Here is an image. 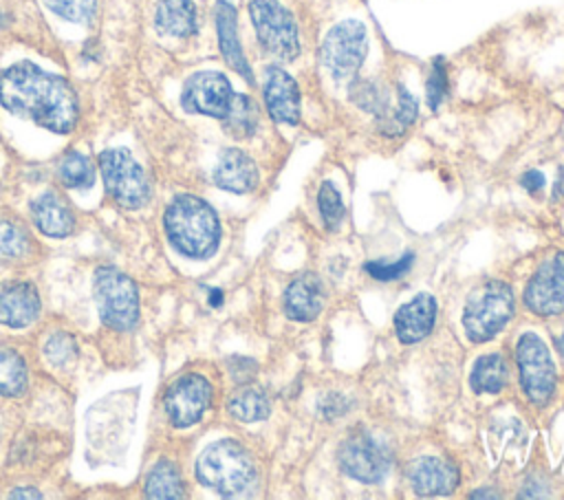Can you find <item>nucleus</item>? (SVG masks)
I'll use <instances>...</instances> for the list:
<instances>
[{
	"label": "nucleus",
	"instance_id": "1",
	"mask_svg": "<svg viewBox=\"0 0 564 500\" xmlns=\"http://www.w3.org/2000/svg\"><path fill=\"white\" fill-rule=\"evenodd\" d=\"M0 104L33 123L66 134L77 123V95L73 86L31 62H20L0 73Z\"/></svg>",
	"mask_w": 564,
	"mask_h": 500
},
{
	"label": "nucleus",
	"instance_id": "2",
	"mask_svg": "<svg viewBox=\"0 0 564 500\" xmlns=\"http://www.w3.org/2000/svg\"><path fill=\"white\" fill-rule=\"evenodd\" d=\"M170 242L187 258H207L218 249L220 222L216 211L198 196H176L163 216Z\"/></svg>",
	"mask_w": 564,
	"mask_h": 500
},
{
	"label": "nucleus",
	"instance_id": "3",
	"mask_svg": "<svg viewBox=\"0 0 564 500\" xmlns=\"http://www.w3.org/2000/svg\"><path fill=\"white\" fill-rule=\"evenodd\" d=\"M196 476L205 487L223 496H242L256 485L258 469L240 443L223 438L203 449L196 460Z\"/></svg>",
	"mask_w": 564,
	"mask_h": 500
},
{
	"label": "nucleus",
	"instance_id": "4",
	"mask_svg": "<svg viewBox=\"0 0 564 500\" xmlns=\"http://www.w3.org/2000/svg\"><path fill=\"white\" fill-rule=\"evenodd\" d=\"M516 297L509 284L500 280H487L478 284L465 304L463 326L471 341L485 344L496 337L513 315Z\"/></svg>",
	"mask_w": 564,
	"mask_h": 500
},
{
	"label": "nucleus",
	"instance_id": "5",
	"mask_svg": "<svg viewBox=\"0 0 564 500\" xmlns=\"http://www.w3.org/2000/svg\"><path fill=\"white\" fill-rule=\"evenodd\" d=\"M95 302L101 322L115 330H130L139 319L137 286L115 267L97 269Z\"/></svg>",
	"mask_w": 564,
	"mask_h": 500
},
{
	"label": "nucleus",
	"instance_id": "6",
	"mask_svg": "<svg viewBox=\"0 0 564 500\" xmlns=\"http://www.w3.org/2000/svg\"><path fill=\"white\" fill-rule=\"evenodd\" d=\"M99 167L106 192L117 205L126 209H137L150 200L148 176L128 150H104L99 154Z\"/></svg>",
	"mask_w": 564,
	"mask_h": 500
},
{
	"label": "nucleus",
	"instance_id": "7",
	"mask_svg": "<svg viewBox=\"0 0 564 500\" xmlns=\"http://www.w3.org/2000/svg\"><path fill=\"white\" fill-rule=\"evenodd\" d=\"M322 64L335 81H348L357 75L368 53L366 26L359 20L335 24L322 42Z\"/></svg>",
	"mask_w": 564,
	"mask_h": 500
},
{
	"label": "nucleus",
	"instance_id": "8",
	"mask_svg": "<svg viewBox=\"0 0 564 500\" xmlns=\"http://www.w3.org/2000/svg\"><path fill=\"white\" fill-rule=\"evenodd\" d=\"M249 15L258 40L269 55L289 62L300 53L295 20L278 0H251Z\"/></svg>",
	"mask_w": 564,
	"mask_h": 500
},
{
	"label": "nucleus",
	"instance_id": "9",
	"mask_svg": "<svg viewBox=\"0 0 564 500\" xmlns=\"http://www.w3.org/2000/svg\"><path fill=\"white\" fill-rule=\"evenodd\" d=\"M516 359H518L520 381L527 396L535 405H544L551 399L557 381L555 366L551 361L546 344L535 333H524L518 339Z\"/></svg>",
	"mask_w": 564,
	"mask_h": 500
},
{
	"label": "nucleus",
	"instance_id": "10",
	"mask_svg": "<svg viewBox=\"0 0 564 500\" xmlns=\"http://www.w3.org/2000/svg\"><path fill=\"white\" fill-rule=\"evenodd\" d=\"M234 90L229 79L218 70H198L194 73L181 95V104L187 112L207 115L214 119H223L231 106Z\"/></svg>",
	"mask_w": 564,
	"mask_h": 500
},
{
	"label": "nucleus",
	"instance_id": "11",
	"mask_svg": "<svg viewBox=\"0 0 564 500\" xmlns=\"http://www.w3.org/2000/svg\"><path fill=\"white\" fill-rule=\"evenodd\" d=\"M524 304L542 317L564 311V251L549 256L538 267L524 289Z\"/></svg>",
	"mask_w": 564,
	"mask_h": 500
},
{
	"label": "nucleus",
	"instance_id": "12",
	"mask_svg": "<svg viewBox=\"0 0 564 500\" xmlns=\"http://www.w3.org/2000/svg\"><path fill=\"white\" fill-rule=\"evenodd\" d=\"M339 467L359 482H379L388 474L390 456L370 434H355L339 447Z\"/></svg>",
	"mask_w": 564,
	"mask_h": 500
},
{
	"label": "nucleus",
	"instance_id": "13",
	"mask_svg": "<svg viewBox=\"0 0 564 500\" xmlns=\"http://www.w3.org/2000/svg\"><path fill=\"white\" fill-rule=\"evenodd\" d=\"M212 385L200 374H185L176 379L165 392V412L174 427H189L209 407Z\"/></svg>",
	"mask_w": 564,
	"mask_h": 500
},
{
	"label": "nucleus",
	"instance_id": "14",
	"mask_svg": "<svg viewBox=\"0 0 564 500\" xmlns=\"http://www.w3.org/2000/svg\"><path fill=\"white\" fill-rule=\"evenodd\" d=\"M262 95L273 121L286 126H295L300 121V90L295 79L286 70L269 66L264 70Z\"/></svg>",
	"mask_w": 564,
	"mask_h": 500
},
{
	"label": "nucleus",
	"instance_id": "15",
	"mask_svg": "<svg viewBox=\"0 0 564 500\" xmlns=\"http://www.w3.org/2000/svg\"><path fill=\"white\" fill-rule=\"evenodd\" d=\"M326 304V286L319 275L302 273L284 291V313L295 322L315 319Z\"/></svg>",
	"mask_w": 564,
	"mask_h": 500
},
{
	"label": "nucleus",
	"instance_id": "16",
	"mask_svg": "<svg viewBox=\"0 0 564 500\" xmlns=\"http://www.w3.org/2000/svg\"><path fill=\"white\" fill-rule=\"evenodd\" d=\"M410 485L421 496H447L458 485L456 467L438 456H423L416 458L408 467Z\"/></svg>",
	"mask_w": 564,
	"mask_h": 500
},
{
	"label": "nucleus",
	"instance_id": "17",
	"mask_svg": "<svg viewBox=\"0 0 564 500\" xmlns=\"http://www.w3.org/2000/svg\"><path fill=\"white\" fill-rule=\"evenodd\" d=\"M40 315V295L29 282L0 284V324L24 328Z\"/></svg>",
	"mask_w": 564,
	"mask_h": 500
},
{
	"label": "nucleus",
	"instance_id": "18",
	"mask_svg": "<svg viewBox=\"0 0 564 500\" xmlns=\"http://www.w3.org/2000/svg\"><path fill=\"white\" fill-rule=\"evenodd\" d=\"M436 322V302L427 293H419L405 302L394 315V330L403 344L421 341L430 335Z\"/></svg>",
	"mask_w": 564,
	"mask_h": 500
},
{
	"label": "nucleus",
	"instance_id": "19",
	"mask_svg": "<svg viewBox=\"0 0 564 500\" xmlns=\"http://www.w3.org/2000/svg\"><path fill=\"white\" fill-rule=\"evenodd\" d=\"M214 183L220 189H227L234 194H247L258 183V167L249 154H245L242 150L229 148L218 159V165L214 170Z\"/></svg>",
	"mask_w": 564,
	"mask_h": 500
},
{
	"label": "nucleus",
	"instance_id": "20",
	"mask_svg": "<svg viewBox=\"0 0 564 500\" xmlns=\"http://www.w3.org/2000/svg\"><path fill=\"white\" fill-rule=\"evenodd\" d=\"M216 29H218V44L225 62L240 73L247 81H251V68L242 55L238 26H236V9L229 0H218L216 4Z\"/></svg>",
	"mask_w": 564,
	"mask_h": 500
},
{
	"label": "nucleus",
	"instance_id": "21",
	"mask_svg": "<svg viewBox=\"0 0 564 500\" xmlns=\"http://www.w3.org/2000/svg\"><path fill=\"white\" fill-rule=\"evenodd\" d=\"M154 24L172 37H189L196 33V4L192 0H161L154 11Z\"/></svg>",
	"mask_w": 564,
	"mask_h": 500
},
{
	"label": "nucleus",
	"instance_id": "22",
	"mask_svg": "<svg viewBox=\"0 0 564 500\" xmlns=\"http://www.w3.org/2000/svg\"><path fill=\"white\" fill-rule=\"evenodd\" d=\"M33 218L35 225L42 233L51 238H64L73 231L75 227V216L68 209V205L55 196V194H44L35 200L33 205Z\"/></svg>",
	"mask_w": 564,
	"mask_h": 500
},
{
	"label": "nucleus",
	"instance_id": "23",
	"mask_svg": "<svg viewBox=\"0 0 564 500\" xmlns=\"http://www.w3.org/2000/svg\"><path fill=\"white\" fill-rule=\"evenodd\" d=\"M227 410L234 419L242 421V423H253V421H262L269 416L271 405L267 394L260 388L253 385H242L238 388L229 401H227Z\"/></svg>",
	"mask_w": 564,
	"mask_h": 500
},
{
	"label": "nucleus",
	"instance_id": "24",
	"mask_svg": "<svg viewBox=\"0 0 564 500\" xmlns=\"http://www.w3.org/2000/svg\"><path fill=\"white\" fill-rule=\"evenodd\" d=\"M145 496L152 500H176L183 498L181 471L170 460H159L145 480Z\"/></svg>",
	"mask_w": 564,
	"mask_h": 500
},
{
	"label": "nucleus",
	"instance_id": "25",
	"mask_svg": "<svg viewBox=\"0 0 564 500\" xmlns=\"http://www.w3.org/2000/svg\"><path fill=\"white\" fill-rule=\"evenodd\" d=\"M469 383L474 388V392L482 394H496L507 385V363L502 359V355H482L469 377Z\"/></svg>",
	"mask_w": 564,
	"mask_h": 500
},
{
	"label": "nucleus",
	"instance_id": "26",
	"mask_svg": "<svg viewBox=\"0 0 564 500\" xmlns=\"http://www.w3.org/2000/svg\"><path fill=\"white\" fill-rule=\"evenodd\" d=\"M220 121L225 123L227 132H231L238 139H247L258 128V106L253 104L251 97L234 93L231 106H229L227 115Z\"/></svg>",
	"mask_w": 564,
	"mask_h": 500
},
{
	"label": "nucleus",
	"instance_id": "27",
	"mask_svg": "<svg viewBox=\"0 0 564 500\" xmlns=\"http://www.w3.org/2000/svg\"><path fill=\"white\" fill-rule=\"evenodd\" d=\"M350 99L355 106L375 115L377 119H383L390 112V95L375 79H355L350 84Z\"/></svg>",
	"mask_w": 564,
	"mask_h": 500
},
{
	"label": "nucleus",
	"instance_id": "28",
	"mask_svg": "<svg viewBox=\"0 0 564 500\" xmlns=\"http://www.w3.org/2000/svg\"><path fill=\"white\" fill-rule=\"evenodd\" d=\"M26 388V363L24 359L11 350H0V394L18 396Z\"/></svg>",
	"mask_w": 564,
	"mask_h": 500
},
{
	"label": "nucleus",
	"instance_id": "29",
	"mask_svg": "<svg viewBox=\"0 0 564 500\" xmlns=\"http://www.w3.org/2000/svg\"><path fill=\"white\" fill-rule=\"evenodd\" d=\"M419 106L416 99L405 90V86H399V101H397V110L388 112L381 119V132L388 137H397L401 134L405 128H410L416 119Z\"/></svg>",
	"mask_w": 564,
	"mask_h": 500
},
{
	"label": "nucleus",
	"instance_id": "30",
	"mask_svg": "<svg viewBox=\"0 0 564 500\" xmlns=\"http://www.w3.org/2000/svg\"><path fill=\"white\" fill-rule=\"evenodd\" d=\"M59 178L66 187L70 189H84L90 187L95 181V170L93 163L79 154V152H68L62 161H59Z\"/></svg>",
	"mask_w": 564,
	"mask_h": 500
},
{
	"label": "nucleus",
	"instance_id": "31",
	"mask_svg": "<svg viewBox=\"0 0 564 500\" xmlns=\"http://www.w3.org/2000/svg\"><path fill=\"white\" fill-rule=\"evenodd\" d=\"M317 205H319L324 225L328 229H335L344 218V203H341L339 192L333 187V183H322L319 194H317Z\"/></svg>",
	"mask_w": 564,
	"mask_h": 500
},
{
	"label": "nucleus",
	"instance_id": "32",
	"mask_svg": "<svg viewBox=\"0 0 564 500\" xmlns=\"http://www.w3.org/2000/svg\"><path fill=\"white\" fill-rule=\"evenodd\" d=\"M46 7L68 22H88L95 15L97 0H44Z\"/></svg>",
	"mask_w": 564,
	"mask_h": 500
},
{
	"label": "nucleus",
	"instance_id": "33",
	"mask_svg": "<svg viewBox=\"0 0 564 500\" xmlns=\"http://www.w3.org/2000/svg\"><path fill=\"white\" fill-rule=\"evenodd\" d=\"M29 249V236L13 222L0 220V258H20Z\"/></svg>",
	"mask_w": 564,
	"mask_h": 500
},
{
	"label": "nucleus",
	"instance_id": "34",
	"mask_svg": "<svg viewBox=\"0 0 564 500\" xmlns=\"http://www.w3.org/2000/svg\"><path fill=\"white\" fill-rule=\"evenodd\" d=\"M44 355L53 366H66L75 359L77 355V346L75 339L68 333H55L53 337H48V341L44 344Z\"/></svg>",
	"mask_w": 564,
	"mask_h": 500
},
{
	"label": "nucleus",
	"instance_id": "35",
	"mask_svg": "<svg viewBox=\"0 0 564 500\" xmlns=\"http://www.w3.org/2000/svg\"><path fill=\"white\" fill-rule=\"evenodd\" d=\"M447 90H449V81H447L445 59L436 57L432 62V70L427 77V104L432 110H436L441 106V101L447 97Z\"/></svg>",
	"mask_w": 564,
	"mask_h": 500
},
{
	"label": "nucleus",
	"instance_id": "36",
	"mask_svg": "<svg viewBox=\"0 0 564 500\" xmlns=\"http://www.w3.org/2000/svg\"><path fill=\"white\" fill-rule=\"evenodd\" d=\"M412 260L414 256L412 253H405L401 260L397 262H383V260H375V262H368L366 264V271L375 278V280H381V282H390V280H399L401 275H405L412 267Z\"/></svg>",
	"mask_w": 564,
	"mask_h": 500
},
{
	"label": "nucleus",
	"instance_id": "37",
	"mask_svg": "<svg viewBox=\"0 0 564 500\" xmlns=\"http://www.w3.org/2000/svg\"><path fill=\"white\" fill-rule=\"evenodd\" d=\"M256 370H258V366H256V361H253V359H247V357H234V359L229 361V372H231V377H234L238 383H247V381H251V377L256 374Z\"/></svg>",
	"mask_w": 564,
	"mask_h": 500
},
{
	"label": "nucleus",
	"instance_id": "38",
	"mask_svg": "<svg viewBox=\"0 0 564 500\" xmlns=\"http://www.w3.org/2000/svg\"><path fill=\"white\" fill-rule=\"evenodd\" d=\"M344 399L339 394H326L322 401H319V412L326 414L328 419L341 414L346 410V403H341Z\"/></svg>",
	"mask_w": 564,
	"mask_h": 500
},
{
	"label": "nucleus",
	"instance_id": "39",
	"mask_svg": "<svg viewBox=\"0 0 564 500\" xmlns=\"http://www.w3.org/2000/svg\"><path fill=\"white\" fill-rule=\"evenodd\" d=\"M520 183L524 185V189L529 194H540V189L544 187V174L540 170H529V172L522 174Z\"/></svg>",
	"mask_w": 564,
	"mask_h": 500
},
{
	"label": "nucleus",
	"instance_id": "40",
	"mask_svg": "<svg viewBox=\"0 0 564 500\" xmlns=\"http://www.w3.org/2000/svg\"><path fill=\"white\" fill-rule=\"evenodd\" d=\"M11 498H42V493L35 491L33 487H20V489L11 491Z\"/></svg>",
	"mask_w": 564,
	"mask_h": 500
},
{
	"label": "nucleus",
	"instance_id": "41",
	"mask_svg": "<svg viewBox=\"0 0 564 500\" xmlns=\"http://www.w3.org/2000/svg\"><path fill=\"white\" fill-rule=\"evenodd\" d=\"M564 196V170L560 172V181L555 183V187H553V200L555 198H562Z\"/></svg>",
	"mask_w": 564,
	"mask_h": 500
},
{
	"label": "nucleus",
	"instance_id": "42",
	"mask_svg": "<svg viewBox=\"0 0 564 500\" xmlns=\"http://www.w3.org/2000/svg\"><path fill=\"white\" fill-rule=\"evenodd\" d=\"M220 302H223V293H220V291H212V293H209V304H212V306H218Z\"/></svg>",
	"mask_w": 564,
	"mask_h": 500
},
{
	"label": "nucleus",
	"instance_id": "43",
	"mask_svg": "<svg viewBox=\"0 0 564 500\" xmlns=\"http://www.w3.org/2000/svg\"><path fill=\"white\" fill-rule=\"evenodd\" d=\"M471 498H498V493H494V491H474Z\"/></svg>",
	"mask_w": 564,
	"mask_h": 500
},
{
	"label": "nucleus",
	"instance_id": "44",
	"mask_svg": "<svg viewBox=\"0 0 564 500\" xmlns=\"http://www.w3.org/2000/svg\"><path fill=\"white\" fill-rule=\"evenodd\" d=\"M557 346H560V355L564 357V333H562V337H560V341H557Z\"/></svg>",
	"mask_w": 564,
	"mask_h": 500
},
{
	"label": "nucleus",
	"instance_id": "45",
	"mask_svg": "<svg viewBox=\"0 0 564 500\" xmlns=\"http://www.w3.org/2000/svg\"><path fill=\"white\" fill-rule=\"evenodd\" d=\"M0 24H2V11H0Z\"/></svg>",
	"mask_w": 564,
	"mask_h": 500
}]
</instances>
